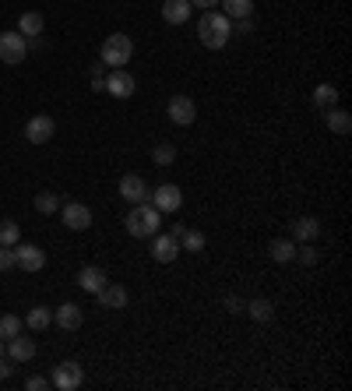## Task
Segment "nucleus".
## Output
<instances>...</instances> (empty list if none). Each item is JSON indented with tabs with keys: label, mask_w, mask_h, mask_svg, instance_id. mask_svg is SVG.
<instances>
[{
	"label": "nucleus",
	"mask_w": 352,
	"mask_h": 391,
	"mask_svg": "<svg viewBox=\"0 0 352 391\" xmlns=\"http://www.w3.org/2000/svg\"><path fill=\"white\" fill-rule=\"evenodd\" d=\"M233 35V21L222 14V11H204L201 21H197V39L208 46V50H222Z\"/></svg>",
	"instance_id": "obj_1"
},
{
	"label": "nucleus",
	"mask_w": 352,
	"mask_h": 391,
	"mask_svg": "<svg viewBox=\"0 0 352 391\" xmlns=\"http://www.w3.org/2000/svg\"><path fill=\"white\" fill-rule=\"evenodd\" d=\"M123 226H127V233L134 240H148V236H155L163 229V211L145 204V201H138V204H131V215H127Z\"/></svg>",
	"instance_id": "obj_2"
},
{
	"label": "nucleus",
	"mask_w": 352,
	"mask_h": 391,
	"mask_svg": "<svg viewBox=\"0 0 352 391\" xmlns=\"http://www.w3.org/2000/svg\"><path fill=\"white\" fill-rule=\"evenodd\" d=\"M131 57H134V43H131V35H123V32L106 35V43H102V57H99L102 64H109V67H127Z\"/></svg>",
	"instance_id": "obj_3"
},
{
	"label": "nucleus",
	"mask_w": 352,
	"mask_h": 391,
	"mask_svg": "<svg viewBox=\"0 0 352 391\" xmlns=\"http://www.w3.org/2000/svg\"><path fill=\"white\" fill-rule=\"evenodd\" d=\"M28 57V43L21 32H0V60L4 64H21Z\"/></svg>",
	"instance_id": "obj_4"
},
{
	"label": "nucleus",
	"mask_w": 352,
	"mask_h": 391,
	"mask_svg": "<svg viewBox=\"0 0 352 391\" xmlns=\"http://www.w3.org/2000/svg\"><path fill=\"white\" fill-rule=\"evenodd\" d=\"M82 381H85V374H82V367H78L75 360L60 363V367L53 370V378H50V385L60 388V391H78L82 388Z\"/></svg>",
	"instance_id": "obj_5"
},
{
	"label": "nucleus",
	"mask_w": 352,
	"mask_h": 391,
	"mask_svg": "<svg viewBox=\"0 0 352 391\" xmlns=\"http://www.w3.org/2000/svg\"><path fill=\"white\" fill-rule=\"evenodd\" d=\"M53 134H57V123H53V116H46V113H39V116H32V120L25 123V141H32V145H46Z\"/></svg>",
	"instance_id": "obj_6"
},
{
	"label": "nucleus",
	"mask_w": 352,
	"mask_h": 391,
	"mask_svg": "<svg viewBox=\"0 0 352 391\" xmlns=\"http://www.w3.org/2000/svg\"><path fill=\"white\" fill-rule=\"evenodd\" d=\"M14 265L21 268V272H39L43 265H46V254L35 247V243H14Z\"/></svg>",
	"instance_id": "obj_7"
},
{
	"label": "nucleus",
	"mask_w": 352,
	"mask_h": 391,
	"mask_svg": "<svg viewBox=\"0 0 352 391\" xmlns=\"http://www.w3.org/2000/svg\"><path fill=\"white\" fill-rule=\"evenodd\" d=\"M152 258L159 261V265H170L180 258V240H176L173 233H155L152 236Z\"/></svg>",
	"instance_id": "obj_8"
},
{
	"label": "nucleus",
	"mask_w": 352,
	"mask_h": 391,
	"mask_svg": "<svg viewBox=\"0 0 352 391\" xmlns=\"http://www.w3.org/2000/svg\"><path fill=\"white\" fill-rule=\"evenodd\" d=\"M166 113H170V120H173V123L190 127V123H194V116H197V106H194V99H190V96H173V99H170V106H166Z\"/></svg>",
	"instance_id": "obj_9"
},
{
	"label": "nucleus",
	"mask_w": 352,
	"mask_h": 391,
	"mask_svg": "<svg viewBox=\"0 0 352 391\" xmlns=\"http://www.w3.org/2000/svg\"><path fill=\"white\" fill-rule=\"evenodd\" d=\"M134 89H138V85H134V75L123 71V67H116V71L106 78V92L113 99H131L134 96Z\"/></svg>",
	"instance_id": "obj_10"
},
{
	"label": "nucleus",
	"mask_w": 352,
	"mask_h": 391,
	"mask_svg": "<svg viewBox=\"0 0 352 391\" xmlns=\"http://www.w3.org/2000/svg\"><path fill=\"white\" fill-rule=\"evenodd\" d=\"M64 226H67V229H75V233H85L88 226H92V208L82 204V201L64 204Z\"/></svg>",
	"instance_id": "obj_11"
},
{
	"label": "nucleus",
	"mask_w": 352,
	"mask_h": 391,
	"mask_svg": "<svg viewBox=\"0 0 352 391\" xmlns=\"http://www.w3.org/2000/svg\"><path fill=\"white\" fill-rule=\"evenodd\" d=\"M183 204V194H180V187L176 184H163V187H155V194H152V208H159V211H176Z\"/></svg>",
	"instance_id": "obj_12"
},
{
	"label": "nucleus",
	"mask_w": 352,
	"mask_h": 391,
	"mask_svg": "<svg viewBox=\"0 0 352 391\" xmlns=\"http://www.w3.org/2000/svg\"><path fill=\"white\" fill-rule=\"evenodd\" d=\"M53 321H57L64 331H78V328H82V321H85V314H82V307H78V303H64V307H57V310H53Z\"/></svg>",
	"instance_id": "obj_13"
},
{
	"label": "nucleus",
	"mask_w": 352,
	"mask_h": 391,
	"mask_svg": "<svg viewBox=\"0 0 352 391\" xmlns=\"http://www.w3.org/2000/svg\"><path fill=\"white\" fill-rule=\"evenodd\" d=\"M120 197H123V201H131V204L145 201V197H148V187H145V180H141L138 173H127V177H120Z\"/></svg>",
	"instance_id": "obj_14"
},
{
	"label": "nucleus",
	"mask_w": 352,
	"mask_h": 391,
	"mask_svg": "<svg viewBox=\"0 0 352 391\" xmlns=\"http://www.w3.org/2000/svg\"><path fill=\"white\" fill-rule=\"evenodd\" d=\"M95 296H99V303H102V307H109V310H123V307H127V299H131V293H127L123 286H116V282H106V286H102Z\"/></svg>",
	"instance_id": "obj_15"
},
{
	"label": "nucleus",
	"mask_w": 352,
	"mask_h": 391,
	"mask_svg": "<svg viewBox=\"0 0 352 391\" xmlns=\"http://www.w3.org/2000/svg\"><path fill=\"white\" fill-rule=\"evenodd\" d=\"M317 236H321V222H317L314 215H303V219L292 222V240H296V243H310V240H317Z\"/></svg>",
	"instance_id": "obj_16"
},
{
	"label": "nucleus",
	"mask_w": 352,
	"mask_h": 391,
	"mask_svg": "<svg viewBox=\"0 0 352 391\" xmlns=\"http://www.w3.org/2000/svg\"><path fill=\"white\" fill-rule=\"evenodd\" d=\"M7 356H11L14 363H28V360L35 356V342L25 338V335H14V338H7Z\"/></svg>",
	"instance_id": "obj_17"
},
{
	"label": "nucleus",
	"mask_w": 352,
	"mask_h": 391,
	"mask_svg": "<svg viewBox=\"0 0 352 391\" xmlns=\"http://www.w3.org/2000/svg\"><path fill=\"white\" fill-rule=\"evenodd\" d=\"M106 282H109V279H106V272H102V268H95V265H88V268L78 272V286H82L85 293H99Z\"/></svg>",
	"instance_id": "obj_18"
},
{
	"label": "nucleus",
	"mask_w": 352,
	"mask_h": 391,
	"mask_svg": "<svg viewBox=\"0 0 352 391\" xmlns=\"http://www.w3.org/2000/svg\"><path fill=\"white\" fill-rule=\"evenodd\" d=\"M163 18H166L170 25L190 21V0H163Z\"/></svg>",
	"instance_id": "obj_19"
},
{
	"label": "nucleus",
	"mask_w": 352,
	"mask_h": 391,
	"mask_svg": "<svg viewBox=\"0 0 352 391\" xmlns=\"http://www.w3.org/2000/svg\"><path fill=\"white\" fill-rule=\"evenodd\" d=\"M324 123L335 131V134H349L352 131V116L342 109V106H331V109H324Z\"/></svg>",
	"instance_id": "obj_20"
},
{
	"label": "nucleus",
	"mask_w": 352,
	"mask_h": 391,
	"mask_svg": "<svg viewBox=\"0 0 352 391\" xmlns=\"http://www.w3.org/2000/svg\"><path fill=\"white\" fill-rule=\"evenodd\" d=\"M18 28H21V35H25V39H32V35H43V28H46V18H43L39 11H25V14L18 18Z\"/></svg>",
	"instance_id": "obj_21"
},
{
	"label": "nucleus",
	"mask_w": 352,
	"mask_h": 391,
	"mask_svg": "<svg viewBox=\"0 0 352 391\" xmlns=\"http://www.w3.org/2000/svg\"><path fill=\"white\" fill-rule=\"evenodd\" d=\"M243 310H247V314H251V317H254L258 324H268V321L275 317V303H271V299H264V296L251 299V303H247Z\"/></svg>",
	"instance_id": "obj_22"
},
{
	"label": "nucleus",
	"mask_w": 352,
	"mask_h": 391,
	"mask_svg": "<svg viewBox=\"0 0 352 391\" xmlns=\"http://www.w3.org/2000/svg\"><path fill=\"white\" fill-rule=\"evenodd\" d=\"M268 254H271V261L285 265V261H292V258H296V240H271Z\"/></svg>",
	"instance_id": "obj_23"
},
{
	"label": "nucleus",
	"mask_w": 352,
	"mask_h": 391,
	"mask_svg": "<svg viewBox=\"0 0 352 391\" xmlns=\"http://www.w3.org/2000/svg\"><path fill=\"white\" fill-rule=\"evenodd\" d=\"M219 4H222V14H226L229 21L251 18V11H254V0H219Z\"/></svg>",
	"instance_id": "obj_24"
},
{
	"label": "nucleus",
	"mask_w": 352,
	"mask_h": 391,
	"mask_svg": "<svg viewBox=\"0 0 352 391\" xmlns=\"http://www.w3.org/2000/svg\"><path fill=\"white\" fill-rule=\"evenodd\" d=\"M204 243H208V240H204V233H201V229H190V226H187V229H183V236H180V250H187V254L204 250Z\"/></svg>",
	"instance_id": "obj_25"
},
{
	"label": "nucleus",
	"mask_w": 352,
	"mask_h": 391,
	"mask_svg": "<svg viewBox=\"0 0 352 391\" xmlns=\"http://www.w3.org/2000/svg\"><path fill=\"white\" fill-rule=\"evenodd\" d=\"M314 106H317V109L339 106V89H335V85H317V89H314Z\"/></svg>",
	"instance_id": "obj_26"
},
{
	"label": "nucleus",
	"mask_w": 352,
	"mask_h": 391,
	"mask_svg": "<svg viewBox=\"0 0 352 391\" xmlns=\"http://www.w3.org/2000/svg\"><path fill=\"white\" fill-rule=\"evenodd\" d=\"M50 321H53V310H50V307H32L25 324H28L32 331H43V328H50Z\"/></svg>",
	"instance_id": "obj_27"
},
{
	"label": "nucleus",
	"mask_w": 352,
	"mask_h": 391,
	"mask_svg": "<svg viewBox=\"0 0 352 391\" xmlns=\"http://www.w3.org/2000/svg\"><path fill=\"white\" fill-rule=\"evenodd\" d=\"M18 240H21V226L14 219H4L0 222V247H14Z\"/></svg>",
	"instance_id": "obj_28"
},
{
	"label": "nucleus",
	"mask_w": 352,
	"mask_h": 391,
	"mask_svg": "<svg viewBox=\"0 0 352 391\" xmlns=\"http://www.w3.org/2000/svg\"><path fill=\"white\" fill-rule=\"evenodd\" d=\"M60 208V194H53V191H43V194H35V211H43V215H53Z\"/></svg>",
	"instance_id": "obj_29"
},
{
	"label": "nucleus",
	"mask_w": 352,
	"mask_h": 391,
	"mask_svg": "<svg viewBox=\"0 0 352 391\" xmlns=\"http://www.w3.org/2000/svg\"><path fill=\"white\" fill-rule=\"evenodd\" d=\"M152 159H155V166H173L176 159V148L170 141H163V145H155V152H152Z\"/></svg>",
	"instance_id": "obj_30"
},
{
	"label": "nucleus",
	"mask_w": 352,
	"mask_h": 391,
	"mask_svg": "<svg viewBox=\"0 0 352 391\" xmlns=\"http://www.w3.org/2000/svg\"><path fill=\"white\" fill-rule=\"evenodd\" d=\"M0 335H4V338H14V335H21V321H18L14 314H4V317H0Z\"/></svg>",
	"instance_id": "obj_31"
},
{
	"label": "nucleus",
	"mask_w": 352,
	"mask_h": 391,
	"mask_svg": "<svg viewBox=\"0 0 352 391\" xmlns=\"http://www.w3.org/2000/svg\"><path fill=\"white\" fill-rule=\"evenodd\" d=\"M296 258H299V261H303V265L310 268V265H317V258H321V254H317V250H314L310 243H303V247H296Z\"/></svg>",
	"instance_id": "obj_32"
},
{
	"label": "nucleus",
	"mask_w": 352,
	"mask_h": 391,
	"mask_svg": "<svg viewBox=\"0 0 352 391\" xmlns=\"http://www.w3.org/2000/svg\"><path fill=\"white\" fill-rule=\"evenodd\" d=\"M14 268V247H0V272Z\"/></svg>",
	"instance_id": "obj_33"
},
{
	"label": "nucleus",
	"mask_w": 352,
	"mask_h": 391,
	"mask_svg": "<svg viewBox=\"0 0 352 391\" xmlns=\"http://www.w3.org/2000/svg\"><path fill=\"white\" fill-rule=\"evenodd\" d=\"M222 307H226L229 314H243V307H247V303H243L240 296H226V299H222Z\"/></svg>",
	"instance_id": "obj_34"
},
{
	"label": "nucleus",
	"mask_w": 352,
	"mask_h": 391,
	"mask_svg": "<svg viewBox=\"0 0 352 391\" xmlns=\"http://www.w3.org/2000/svg\"><path fill=\"white\" fill-rule=\"evenodd\" d=\"M25 388H28V391H43V388H50V378H28V381H25Z\"/></svg>",
	"instance_id": "obj_35"
},
{
	"label": "nucleus",
	"mask_w": 352,
	"mask_h": 391,
	"mask_svg": "<svg viewBox=\"0 0 352 391\" xmlns=\"http://www.w3.org/2000/svg\"><path fill=\"white\" fill-rule=\"evenodd\" d=\"M251 28H254V18H236V21H233V32H243V35H247Z\"/></svg>",
	"instance_id": "obj_36"
},
{
	"label": "nucleus",
	"mask_w": 352,
	"mask_h": 391,
	"mask_svg": "<svg viewBox=\"0 0 352 391\" xmlns=\"http://www.w3.org/2000/svg\"><path fill=\"white\" fill-rule=\"evenodd\" d=\"M11 370H14V360H11V356H0V381L11 378Z\"/></svg>",
	"instance_id": "obj_37"
},
{
	"label": "nucleus",
	"mask_w": 352,
	"mask_h": 391,
	"mask_svg": "<svg viewBox=\"0 0 352 391\" xmlns=\"http://www.w3.org/2000/svg\"><path fill=\"white\" fill-rule=\"evenodd\" d=\"M190 4H194V7H204V11H211L219 0H190Z\"/></svg>",
	"instance_id": "obj_38"
},
{
	"label": "nucleus",
	"mask_w": 352,
	"mask_h": 391,
	"mask_svg": "<svg viewBox=\"0 0 352 391\" xmlns=\"http://www.w3.org/2000/svg\"><path fill=\"white\" fill-rule=\"evenodd\" d=\"M0 356H7V346H4V342H0Z\"/></svg>",
	"instance_id": "obj_39"
},
{
	"label": "nucleus",
	"mask_w": 352,
	"mask_h": 391,
	"mask_svg": "<svg viewBox=\"0 0 352 391\" xmlns=\"http://www.w3.org/2000/svg\"><path fill=\"white\" fill-rule=\"evenodd\" d=\"M0 338H4V335H0Z\"/></svg>",
	"instance_id": "obj_40"
}]
</instances>
